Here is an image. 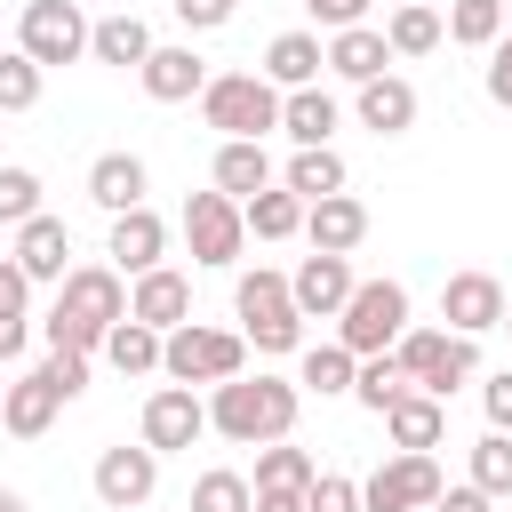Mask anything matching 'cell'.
I'll return each mask as SVG.
<instances>
[{"label":"cell","mask_w":512,"mask_h":512,"mask_svg":"<svg viewBox=\"0 0 512 512\" xmlns=\"http://www.w3.org/2000/svg\"><path fill=\"white\" fill-rule=\"evenodd\" d=\"M56 408H64V392H56L40 368H32V376H16V384L0 392V424H8L16 440H40V432L56 424Z\"/></svg>","instance_id":"d6986e66"},{"label":"cell","mask_w":512,"mask_h":512,"mask_svg":"<svg viewBox=\"0 0 512 512\" xmlns=\"http://www.w3.org/2000/svg\"><path fill=\"white\" fill-rule=\"evenodd\" d=\"M88 200H96L104 216L144 208V160H136V152H104V160L88 168Z\"/></svg>","instance_id":"44dd1931"},{"label":"cell","mask_w":512,"mask_h":512,"mask_svg":"<svg viewBox=\"0 0 512 512\" xmlns=\"http://www.w3.org/2000/svg\"><path fill=\"white\" fill-rule=\"evenodd\" d=\"M480 408H488V432H512V368H496L480 384Z\"/></svg>","instance_id":"ee69618b"},{"label":"cell","mask_w":512,"mask_h":512,"mask_svg":"<svg viewBox=\"0 0 512 512\" xmlns=\"http://www.w3.org/2000/svg\"><path fill=\"white\" fill-rule=\"evenodd\" d=\"M160 248H168V224H160L152 208L112 216V264H120V272H152V264H160Z\"/></svg>","instance_id":"cb8c5ba5"},{"label":"cell","mask_w":512,"mask_h":512,"mask_svg":"<svg viewBox=\"0 0 512 512\" xmlns=\"http://www.w3.org/2000/svg\"><path fill=\"white\" fill-rule=\"evenodd\" d=\"M72 232H64V216H32V224H16V272L24 280H64L72 264Z\"/></svg>","instance_id":"ac0fdd59"},{"label":"cell","mask_w":512,"mask_h":512,"mask_svg":"<svg viewBox=\"0 0 512 512\" xmlns=\"http://www.w3.org/2000/svg\"><path fill=\"white\" fill-rule=\"evenodd\" d=\"M488 96L512 112V40H496V48H488Z\"/></svg>","instance_id":"bcb514c9"},{"label":"cell","mask_w":512,"mask_h":512,"mask_svg":"<svg viewBox=\"0 0 512 512\" xmlns=\"http://www.w3.org/2000/svg\"><path fill=\"white\" fill-rule=\"evenodd\" d=\"M16 48H24L40 72L88 56V16H80V0H24V16H16Z\"/></svg>","instance_id":"52a82bcc"},{"label":"cell","mask_w":512,"mask_h":512,"mask_svg":"<svg viewBox=\"0 0 512 512\" xmlns=\"http://www.w3.org/2000/svg\"><path fill=\"white\" fill-rule=\"evenodd\" d=\"M304 232H312V248H320V256H352V248L368 240V208H360L352 192L304 200Z\"/></svg>","instance_id":"2e32d148"},{"label":"cell","mask_w":512,"mask_h":512,"mask_svg":"<svg viewBox=\"0 0 512 512\" xmlns=\"http://www.w3.org/2000/svg\"><path fill=\"white\" fill-rule=\"evenodd\" d=\"M320 64H328V48H320L312 32H280V40L264 48V80H272L280 96H288V88H312Z\"/></svg>","instance_id":"7402d4cb"},{"label":"cell","mask_w":512,"mask_h":512,"mask_svg":"<svg viewBox=\"0 0 512 512\" xmlns=\"http://www.w3.org/2000/svg\"><path fill=\"white\" fill-rule=\"evenodd\" d=\"M504 24H512V0H504Z\"/></svg>","instance_id":"db71d44e"},{"label":"cell","mask_w":512,"mask_h":512,"mask_svg":"<svg viewBox=\"0 0 512 512\" xmlns=\"http://www.w3.org/2000/svg\"><path fill=\"white\" fill-rule=\"evenodd\" d=\"M440 320H448V336H488V328L504 320V288H496L488 272H448Z\"/></svg>","instance_id":"5bb4252c"},{"label":"cell","mask_w":512,"mask_h":512,"mask_svg":"<svg viewBox=\"0 0 512 512\" xmlns=\"http://www.w3.org/2000/svg\"><path fill=\"white\" fill-rule=\"evenodd\" d=\"M192 512H248V480L240 472H200L192 480Z\"/></svg>","instance_id":"ab89813d"},{"label":"cell","mask_w":512,"mask_h":512,"mask_svg":"<svg viewBox=\"0 0 512 512\" xmlns=\"http://www.w3.org/2000/svg\"><path fill=\"white\" fill-rule=\"evenodd\" d=\"M40 376H48L64 400H80V392H88V360H80V352H48V360H40Z\"/></svg>","instance_id":"b9f144b4"},{"label":"cell","mask_w":512,"mask_h":512,"mask_svg":"<svg viewBox=\"0 0 512 512\" xmlns=\"http://www.w3.org/2000/svg\"><path fill=\"white\" fill-rule=\"evenodd\" d=\"M352 392H360V408H376V416H384V408H392L400 392H416V384L400 376V360H392V352H376V360H360V376H352Z\"/></svg>","instance_id":"d590c367"},{"label":"cell","mask_w":512,"mask_h":512,"mask_svg":"<svg viewBox=\"0 0 512 512\" xmlns=\"http://www.w3.org/2000/svg\"><path fill=\"white\" fill-rule=\"evenodd\" d=\"M296 408H304V392L296 384H280V376H232V384H216V400H208V432H224L232 448H272V440H288L296 432Z\"/></svg>","instance_id":"6da1fadb"},{"label":"cell","mask_w":512,"mask_h":512,"mask_svg":"<svg viewBox=\"0 0 512 512\" xmlns=\"http://www.w3.org/2000/svg\"><path fill=\"white\" fill-rule=\"evenodd\" d=\"M448 32H440V16L424 8V0H408V8H392V24H384V48L392 56H432Z\"/></svg>","instance_id":"4dcf8cb0"},{"label":"cell","mask_w":512,"mask_h":512,"mask_svg":"<svg viewBox=\"0 0 512 512\" xmlns=\"http://www.w3.org/2000/svg\"><path fill=\"white\" fill-rule=\"evenodd\" d=\"M448 480H440V464L432 456H392V464H376L368 480H360V512H416V504H432Z\"/></svg>","instance_id":"9c48e42d"},{"label":"cell","mask_w":512,"mask_h":512,"mask_svg":"<svg viewBox=\"0 0 512 512\" xmlns=\"http://www.w3.org/2000/svg\"><path fill=\"white\" fill-rule=\"evenodd\" d=\"M312 16H320L328 32H352V24L368 16V0H312Z\"/></svg>","instance_id":"7dc6e473"},{"label":"cell","mask_w":512,"mask_h":512,"mask_svg":"<svg viewBox=\"0 0 512 512\" xmlns=\"http://www.w3.org/2000/svg\"><path fill=\"white\" fill-rule=\"evenodd\" d=\"M248 512H304V488H248Z\"/></svg>","instance_id":"681fc988"},{"label":"cell","mask_w":512,"mask_h":512,"mask_svg":"<svg viewBox=\"0 0 512 512\" xmlns=\"http://www.w3.org/2000/svg\"><path fill=\"white\" fill-rule=\"evenodd\" d=\"M352 288H360V280H352V264H344V256H320V248H312V256L296 264V280H288V304H296L304 320H336Z\"/></svg>","instance_id":"4fadbf2b"},{"label":"cell","mask_w":512,"mask_h":512,"mask_svg":"<svg viewBox=\"0 0 512 512\" xmlns=\"http://www.w3.org/2000/svg\"><path fill=\"white\" fill-rule=\"evenodd\" d=\"M56 312L64 320H88V328H112V320H128V288H120L112 264H72L56 280Z\"/></svg>","instance_id":"30bf717a"},{"label":"cell","mask_w":512,"mask_h":512,"mask_svg":"<svg viewBox=\"0 0 512 512\" xmlns=\"http://www.w3.org/2000/svg\"><path fill=\"white\" fill-rule=\"evenodd\" d=\"M496 328H512V304H504V320H496Z\"/></svg>","instance_id":"f5cc1de1"},{"label":"cell","mask_w":512,"mask_h":512,"mask_svg":"<svg viewBox=\"0 0 512 512\" xmlns=\"http://www.w3.org/2000/svg\"><path fill=\"white\" fill-rule=\"evenodd\" d=\"M360 120H368L376 136H400V128H416V88H408L400 72H384V80H360Z\"/></svg>","instance_id":"d4e9b609"},{"label":"cell","mask_w":512,"mask_h":512,"mask_svg":"<svg viewBox=\"0 0 512 512\" xmlns=\"http://www.w3.org/2000/svg\"><path fill=\"white\" fill-rule=\"evenodd\" d=\"M200 432H208V408L192 400V384H160V392L144 400V448H152V456L192 448Z\"/></svg>","instance_id":"7c38bea8"},{"label":"cell","mask_w":512,"mask_h":512,"mask_svg":"<svg viewBox=\"0 0 512 512\" xmlns=\"http://www.w3.org/2000/svg\"><path fill=\"white\" fill-rule=\"evenodd\" d=\"M0 512H24V496H16V488H0Z\"/></svg>","instance_id":"816d5d0a"},{"label":"cell","mask_w":512,"mask_h":512,"mask_svg":"<svg viewBox=\"0 0 512 512\" xmlns=\"http://www.w3.org/2000/svg\"><path fill=\"white\" fill-rule=\"evenodd\" d=\"M152 488H160L152 448H104L96 456V504L104 512H136V504H152Z\"/></svg>","instance_id":"8fae6325"},{"label":"cell","mask_w":512,"mask_h":512,"mask_svg":"<svg viewBox=\"0 0 512 512\" xmlns=\"http://www.w3.org/2000/svg\"><path fill=\"white\" fill-rule=\"evenodd\" d=\"M384 64H392V48H384V32H368V24H352V32L328 40V72H344L352 88H360V80H384Z\"/></svg>","instance_id":"4316f807"},{"label":"cell","mask_w":512,"mask_h":512,"mask_svg":"<svg viewBox=\"0 0 512 512\" xmlns=\"http://www.w3.org/2000/svg\"><path fill=\"white\" fill-rule=\"evenodd\" d=\"M280 184H288L296 200H328V192H344V160H336L328 144H320V152H296Z\"/></svg>","instance_id":"d6a6232c"},{"label":"cell","mask_w":512,"mask_h":512,"mask_svg":"<svg viewBox=\"0 0 512 512\" xmlns=\"http://www.w3.org/2000/svg\"><path fill=\"white\" fill-rule=\"evenodd\" d=\"M320 480V464L304 456V448H288V440H272L264 456H256V488H312Z\"/></svg>","instance_id":"8d00e7d4"},{"label":"cell","mask_w":512,"mask_h":512,"mask_svg":"<svg viewBox=\"0 0 512 512\" xmlns=\"http://www.w3.org/2000/svg\"><path fill=\"white\" fill-rule=\"evenodd\" d=\"M392 8H408V0H392Z\"/></svg>","instance_id":"11a10c76"},{"label":"cell","mask_w":512,"mask_h":512,"mask_svg":"<svg viewBox=\"0 0 512 512\" xmlns=\"http://www.w3.org/2000/svg\"><path fill=\"white\" fill-rule=\"evenodd\" d=\"M0 392H8V384H0Z\"/></svg>","instance_id":"9f6ffc18"},{"label":"cell","mask_w":512,"mask_h":512,"mask_svg":"<svg viewBox=\"0 0 512 512\" xmlns=\"http://www.w3.org/2000/svg\"><path fill=\"white\" fill-rule=\"evenodd\" d=\"M104 360H112L120 376H152V368H160V328H144V320H112V328H104Z\"/></svg>","instance_id":"f546056e"},{"label":"cell","mask_w":512,"mask_h":512,"mask_svg":"<svg viewBox=\"0 0 512 512\" xmlns=\"http://www.w3.org/2000/svg\"><path fill=\"white\" fill-rule=\"evenodd\" d=\"M472 488L480 496H512V432H480L472 440Z\"/></svg>","instance_id":"e575fe53"},{"label":"cell","mask_w":512,"mask_h":512,"mask_svg":"<svg viewBox=\"0 0 512 512\" xmlns=\"http://www.w3.org/2000/svg\"><path fill=\"white\" fill-rule=\"evenodd\" d=\"M136 80H144V96H152V104H184V96H200V88H208V64H200L192 48H152Z\"/></svg>","instance_id":"ffe728a7"},{"label":"cell","mask_w":512,"mask_h":512,"mask_svg":"<svg viewBox=\"0 0 512 512\" xmlns=\"http://www.w3.org/2000/svg\"><path fill=\"white\" fill-rule=\"evenodd\" d=\"M128 320H144V328H184L192 320V280L184 272H168V264H152V272H136V288H128Z\"/></svg>","instance_id":"9a60e30c"},{"label":"cell","mask_w":512,"mask_h":512,"mask_svg":"<svg viewBox=\"0 0 512 512\" xmlns=\"http://www.w3.org/2000/svg\"><path fill=\"white\" fill-rule=\"evenodd\" d=\"M200 120L224 128V144H264V128H280V88L264 72H216L200 88Z\"/></svg>","instance_id":"7a4b0ae2"},{"label":"cell","mask_w":512,"mask_h":512,"mask_svg":"<svg viewBox=\"0 0 512 512\" xmlns=\"http://www.w3.org/2000/svg\"><path fill=\"white\" fill-rule=\"evenodd\" d=\"M40 216V176L32 168H0V224H32Z\"/></svg>","instance_id":"f35d334b"},{"label":"cell","mask_w":512,"mask_h":512,"mask_svg":"<svg viewBox=\"0 0 512 512\" xmlns=\"http://www.w3.org/2000/svg\"><path fill=\"white\" fill-rule=\"evenodd\" d=\"M304 512H360V480H344V472H320V480L304 488Z\"/></svg>","instance_id":"60d3db41"},{"label":"cell","mask_w":512,"mask_h":512,"mask_svg":"<svg viewBox=\"0 0 512 512\" xmlns=\"http://www.w3.org/2000/svg\"><path fill=\"white\" fill-rule=\"evenodd\" d=\"M352 376H360V360H352L344 344H312V352H304L296 392H320V400H328V392H352Z\"/></svg>","instance_id":"836d02e7"},{"label":"cell","mask_w":512,"mask_h":512,"mask_svg":"<svg viewBox=\"0 0 512 512\" xmlns=\"http://www.w3.org/2000/svg\"><path fill=\"white\" fill-rule=\"evenodd\" d=\"M440 32L464 40V48H496V40H504V0H456Z\"/></svg>","instance_id":"1f68e13d"},{"label":"cell","mask_w":512,"mask_h":512,"mask_svg":"<svg viewBox=\"0 0 512 512\" xmlns=\"http://www.w3.org/2000/svg\"><path fill=\"white\" fill-rule=\"evenodd\" d=\"M392 360H400V376H408L416 392H432V400H448L456 384L480 376V344H472V336H448V328H408V336L392 344Z\"/></svg>","instance_id":"277c9868"},{"label":"cell","mask_w":512,"mask_h":512,"mask_svg":"<svg viewBox=\"0 0 512 512\" xmlns=\"http://www.w3.org/2000/svg\"><path fill=\"white\" fill-rule=\"evenodd\" d=\"M40 104V64L24 48H0V112H32Z\"/></svg>","instance_id":"74e56055"},{"label":"cell","mask_w":512,"mask_h":512,"mask_svg":"<svg viewBox=\"0 0 512 512\" xmlns=\"http://www.w3.org/2000/svg\"><path fill=\"white\" fill-rule=\"evenodd\" d=\"M432 512H496V496H480V488L464 480V488H440V496H432Z\"/></svg>","instance_id":"c3c4849f"},{"label":"cell","mask_w":512,"mask_h":512,"mask_svg":"<svg viewBox=\"0 0 512 512\" xmlns=\"http://www.w3.org/2000/svg\"><path fill=\"white\" fill-rule=\"evenodd\" d=\"M384 432H392L400 456H432L440 432H448V400H432V392H400V400L384 408Z\"/></svg>","instance_id":"e0dca14e"},{"label":"cell","mask_w":512,"mask_h":512,"mask_svg":"<svg viewBox=\"0 0 512 512\" xmlns=\"http://www.w3.org/2000/svg\"><path fill=\"white\" fill-rule=\"evenodd\" d=\"M216 192H224V200L272 192V152H264V144H216Z\"/></svg>","instance_id":"484cf974"},{"label":"cell","mask_w":512,"mask_h":512,"mask_svg":"<svg viewBox=\"0 0 512 512\" xmlns=\"http://www.w3.org/2000/svg\"><path fill=\"white\" fill-rule=\"evenodd\" d=\"M240 224H248L256 240H288V232H304V200H296L288 184H272V192L240 200Z\"/></svg>","instance_id":"f1b7e54d"},{"label":"cell","mask_w":512,"mask_h":512,"mask_svg":"<svg viewBox=\"0 0 512 512\" xmlns=\"http://www.w3.org/2000/svg\"><path fill=\"white\" fill-rule=\"evenodd\" d=\"M408 336V288L400 280H360L352 296H344V312H336V344L352 352V360H376V352H392Z\"/></svg>","instance_id":"3957f363"},{"label":"cell","mask_w":512,"mask_h":512,"mask_svg":"<svg viewBox=\"0 0 512 512\" xmlns=\"http://www.w3.org/2000/svg\"><path fill=\"white\" fill-rule=\"evenodd\" d=\"M168 8H176V24H184V32H216V24H232V8H240V0H168Z\"/></svg>","instance_id":"7bdbcfd3"},{"label":"cell","mask_w":512,"mask_h":512,"mask_svg":"<svg viewBox=\"0 0 512 512\" xmlns=\"http://www.w3.org/2000/svg\"><path fill=\"white\" fill-rule=\"evenodd\" d=\"M232 312H240V336L256 344V352H296L304 344V312L288 304V280L280 272H240V288H232Z\"/></svg>","instance_id":"5b68a950"},{"label":"cell","mask_w":512,"mask_h":512,"mask_svg":"<svg viewBox=\"0 0 512 512\" xmlns=\"http://www.w3.org/2000/svg\"><path fill=\"white\" fill-rule=\"evenodd\" d=\"M24 336H32L24 320H0V360H16V352H24Z\"/></svg>","instance_id":"f907efd6"},{"label":"cell","mask_w":512,"mask_h":512,"mask_svg":"<svg viewBox=\"0 0 512 512\" xmlns=\"http://www.w3.org/2000/svg\"><path fill=\"white\" fill-rule=\"evenodd\" d=\"M88 56H96V64H136V72H144V56H152L144 16H104V24H88Z\"/></svg>","instance_id":"83f0119b"},{"label":"cell","mask_w":512,"mask_h":512,"mask_svg":"<svg viewBox=\"0 0 512 512\" xmlns=\"http://www.w3.org/2000/svg\"><path fill=\"white\" fill-rule=\"evenodd\" d=\"M24 296H32V280L16 272V256H0V320H24Z\"/></svg>","instance_id":"f6af8a7d"},{"label":"cell","mask_w":512,"mask_h":512,"mask_svg":"<svg viewBox=\"0 0 512 512\" xmlns=\"http://www.w3.org/2000/svg\"><path fill=\"white\" fill-rule=\"evenodd\" d=\"M160 368H168L176 384H232V376L248 368V336L184 320V328H168V336H160Z\"/></svg>","instance_id":"8992f818"},{"label":"cell","mask_w":512,"mask_h":512,"mask_svg":"<svg viewBox=\"0 0 512 512\" xmlns=\"http://www.w3.org/2000/svg\"><path fill=\"white\" fill-rule=\"evenodd\" d=\"M280 128L296 136V152H320L336 136V96L328 88H288L280 96Z\"/></svg>","instance_id":"603a6c76"},{"label":"cell","mask_w":512,"mask_h":512,"mask_svg":"<svg viewBox=\"0 0 512 512\" xmlns=\"http://www.w3.org/2000/svg\"><path fill=\"white\" fill-rule=\"evenodd\" d=\"M184 240H192V264H232V256L248 248L240 200H224V192H192V200H184Z\"/></svg>","instance_id":"ba28073f"}]
</instances>
